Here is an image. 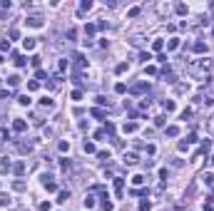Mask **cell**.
<instances>
[{"label":"cell","mask_w":214,"mask_h":211,"mask_svg":"<svg viewBox=\"0 0 214 211\" xmlns=\"http://www.w3.org/2000/svg\"><path fill=\"white\" fill-rule=\"evenodd\" d=\"M202 100H204V105H212V102H214V82H209V87H204Z\"/></svg>","instance_id":"1"},{"label":"cell","mask_w":214,"mask_h":211,"mask_svg":"<svg viewBox=\"0 0 214 211\" xmlns=\"http://www.w3.org/2000/svg\"><path fill=\"white\" fill-rule=\"evenodd\" d=\"M25 23H28V25H30V28H42V25H45V23H42V18H40V15H30V18H28V20H25Z\"/></svg>","instance_id":"2"},{"label":"cell","mask_w":214,"mask_h":211,"mask_svg":"<svg viewBox=\"0 0 214 211\" xmlns=\"http://www.w3.org/2000/svg\"><path fill=\"white\" fill-rule=\"evenodd\" d=\"M13 129H15V132H25V129H28L25 119H15V122H13Z\"/></svg>","instance_id":"3"},{"label":"cell","mask_w":214,"mask_h":211,"mask_svg":"<svg viewBox=\"0 0 214 211\" xmlns=\"http://www.w3.org/2000/svg\"><path fill=\"white\" fill-rule=\"evenodd\" d=\"M35 37H25V40H23V47H25V50H35Z\"/></svg>","instance_id":"4"},{"label":"cell","mask_w":214,"mask_h":211,"mask_svg":"<svg viewBox=\"0 0 214 211\" xmlns=\"http://www.w3.org/2000/svg\"><path fill=\"white\" fill-rule=\"evenodd\" d=\"M122 189H125V179H115V191H117V196H122Z\"/></svg>","instance_id":"5"},{"label":"cell","mask_w":214,"mask_h":211,"mask_svg":"<svg viewBox=\"0 0 214 211\" xmlns=\"http://www.w3.org/2000/svg\"><path fill=\"white\" fill-rule=\"evenodd\" d=\"M192 50H194L197 55H202V52H207V45H204V42H194V47H192Z\"/></svg>","instance_id":"6"},{"label":"cell","mask_w":214,"mask_h":211,"mask_svg":"<svg viewBox=\"0 0 214 211\" xmlns=\"http://www.w3.org/2000/svg\"><path fill=\"white\" fill-rule=\"evenodd\" d=\"M72 60H75V67H85V65H87V60H85L82 55H75Z\"/></svg>","instance_id":"7"},{"label":"cell","mask_w":214,"mask_h":211,"mask_svg":"<svg viewBox=\"0 0 214 211\" xmlns=\"http://www.w3.org/2000/svg\"><path fill=\"white\" fill-rule=\"evenodd\" d=\"M135 129H137V124H135V122H125V127H122V132H125V134H130V132H135Z\"/></svg>","instance_id":"8"},{"label":"cell","mask_w":214,"mask_h":211,"mask_svg":"<svg viewBox=\"0 0 214 211\" xmlns=\"http://www.w3.org/2000/svg\"><path fill=\"white\" fill-rule=\"evenodd\" d=\"M125 164H137V154H132V152L127 154L125 152Z\"/></svg>","instance_id":"9"},{"label":"cell","mask_w":214,"mask_h":211,"mask_svg":"<svg viewBox=\"0 0 214 211\" xmlns=\"http://www.w3.org/2000/svg\"><path fill=\"white\" fill-rule=\"evenodd\" d=\"M40 105L45 107V109H52V107H55V102H52L50 97H42V100H40Z\"/></svg>","instance_id":"10"},{"label":"cell","mask_w":214,"mask_h":211,"mask_svg":"<svg viewBox=\"0 0 214 211\" xmlns=\"http://www.w3.org/2000/svg\"><path fill=\"white\" fill-rule=\"evenodd\" d=\"M162 109H164V112H174V102H172V100H164V102H162Z\"/></svg>","instance_id":"11"},{"label":"cell","mask_w":214,"mask_h":211,"mask_svg":"<svg viewBox=\"0 0 214 211\" xmlns=\"http://www.w3.org/2000/svg\"><path fill=\"white\" fill-rule=\"evenodd\" d=\"M13 189H15V191H25V181H23V179L13 181Z\"/></svg>","instance_id":"12"},{"label":"cell","mask_w":214,"mask_h":211,"mask_svg":"<svg viewBox=\"0 0 214 211\" xmlns=\"http://www.w3.org/2000/svg\"><path fill=\"white\" fill-rule=\"evenodd\" d=\"M202 181H204V184H214V174L212 172H204V174H202Z\"/></svg>","instance_id":"13"},{"label":"cell","mask_w":214,"mask_h":211,"mask_svg":"<svg viewBox=\"0 0 214 211\" xmlns=\"http://www.w3.org/2000/svg\"><path fill=\"white\" fill-rule=\"evenodd\" d=\"M13 172H15V174L20 176V174H23V172H25V162H18V164L13 167Z\"/></svg>","instance_id":"14"},{"label":"cell","mask_w":214,"mask_h":211,"mask_svg":"<svg viewBox=\"0 0 214 211\" xmlns=\"http://www.w3.org/2000/svg\"><path fill=\"white\" fill-rule=\"evenodd\" d=\"M144 90H147V85H144V82H140V85H135V87H132V92H135V95H142Z\"/></svg>","instance_id":"15"},{"label":"cell","mask_w":214,"mask_h":211,"mask_svg":"<svg viewBox=\"0 0 214 211\" xmlns=\"http://www.w3.org/2000/svg\"><path fill=\"white\" fill-rule=\"evenodd\" d=\"M92 8V0H82V5H80V15L85 13V10H90Z\"/></svg>","instance_id":"16"},{"label":"cell","mask_w":214,"mask_h":211,"mask_svg":"<svg viewBox=\"0 0 214 211\" xmlns=\"http://www.w3.org/2000/svg\"><path fill=\"white\" fill-rule=\"evenodd\" d=\"M8 85H10V87L20 85V77H18V75H10V77H8Z\"/></svg>","instance_id":"17"},{"label":"cell","mask_w":214,"mask_h":211,"mask_svg":"<svg viewBox=\"0 0 214 211\" xmlns=\"http://www.w3.org/2000/svg\"><path fill=\"white\" fill-rule=\"evenodd\" d=\"M42 186H45L47 191H57V184H55V181H42Z\"/></svg>","instance_id":"18"},{"label":"cell","mask_w":214,"mask_h":211,"mask_svg":"<svg viewBox=\"0 0 214 211\" xmlns=\"http://www.w3.org/2000/svg\"><path fill=\"white\" fill-rule=\"evenodd\" d=\"M82 149H85L87 154H92V152H95V144H92V142H87V139H85V144H82Z\"/></svg>","instance_id":"19"},{"label":"cell","mask_w":214,"mask_h":211,"mask_svg":"<svg viewBox=\"0 0 214 211\" xmlns=\"http://www.w3.org/2000/svg\"><path fill=\"white\" fill-rule=\"evenodd\" d=\"M177 47H179V40H177V37H172V40L167 42V50H177Z\"/></svg>","instance_id":"20"},{"label":"cell","mask_w":214,"mask_h":211,"mask_svg":"<svg viewBox=\"0 0 214 211\" xmlns=\"http://www.w3.org/2000/svg\"><path fill=\"white\" fill-rule=\"evenodd\" d=\"M177 134H179V127H174V124L167 127V137H177Z\"/></svg>","instance_id":"21"},{"label":"cell","mask_w":214,"mask_h":211,"mask_svg":"<svg viewBox=\"0 0 214 211\" xmlns=\"http://www.w3.org/2000/svg\"><path fill=\"white\" fill-rule=\"evenodd\" d=\"M115 92H120V95L127 92V85H125V82H117V85H115Z\"/></svg>","instance_id":"22"},{"label":"cell","mask_w":214,"mask_h":211,"mask_svg":"<svg viewBox=\"0 0 214 211\" xmlns=\"http://www.w3.org/2000/svg\"><path fill=\"white\" fill-rule=\"evenodd\" d=\"M90 114H92V117H97V119H102V117H105V112H102V109H100V107H95V109H92V112H90Z\"/></svg>","instance_id":"23"},{"label":"cell","mask_w":214,"mask_h":211,"mask_svg":"<svg viewBox=\"0 0 214 211\" xmlns=\"http://www.w3.org/2000/svg\"><path fill=\"white\" fill-rule=\"evenodd\" d=\"M67 199H70V191H60V194H57V201H62V204H65Z\"/></svg>","instance_id":"24"},{"label":"cell","mask_w":214,"mask_h":211,"mask_svg":"<svg viewBox=\"0 0 214 211\" xmlns=\"http://www.w3.org/2000/svg\"><path fill=\"white\" fill-rule=\"evenodd\" d=\"M102 199H105V201H102V209H105V211H112V209H115V204H112V201H107V196H102Z\"/></svg>","instance_id":"25"},{"label":"cell","mask_w":214,"mask_h":211,"mask_svg":"<svg viewBox=\"0 0 214 211\" xmlns=\"http://www.w3.org/2000/svg\"><path fill=\"white\" fill-rule=\"evenodd\" d=\"M174 10H177L179 15H187V5H184V3H177V8H174Z\"/></svg>","instance_id":"26"},{"label":"cell","mask_w":214,"mask_h":211,"mask_svg":"<svg viewBox=\"0 0 214 211\" xmlns=\"http://www.w3.org/2000/svg\"><path fill=\"white\" fill-rule=\"evenodd\" d=\"M132 184H135V186H140V184H144V176H142V174L132 176Z\"/></svg>","instance_id":"27"},{"label":"cell","mask_w":214,"mask_h":211,"mask_svg":"<svg viewBox=\"0 0 214 211\" xmlns=\"http://www.w3.org/2000/svg\"><path fill=\"white\" fill-rule=\"evenodd\" d=\"M162 47H164V42H162V40H154V42H152V50H157V52H159Z\"/></svg>","instance_id":"28"},{"label":"cell","mask_w":214,"mask_h":211,"mask_svg":"<svg viewBox=\"0 0 214 211\" xmlns=\"http://www.w3.org/2000/svg\"><path fill=\"white\" fill-rule=\"evenodd\" d=\"M174 80H177V77H174V72H164V82H174Z\"/></svg>","instance_id":"29"},{"label":"cell","mask_w":214,"mask_h":211,"mask_svg":"<svg viewBox=\"0 0 214 211\" xmlns=\"http://www.w3.org/2000/svg\"><path fill=\"white\" fill-rule=\"evenodd\" d=\"M149 209H152L149 201H140V211H149Z\"/></svg>","instance_id":"30"},{"label":"cell","mask_w":214,"mask_h":211,"mask_svg":"<svg viewBox=\"0 0 214 211\" xmlns=\"http://www.w3.org/2000/svg\"><path fill=\"white\" fill-rule=\"evenodd\" d=\"M15 65H18V67H25V57H20V55H15Z\"/></svg>","instance_id":"31"},{"label":"cell","mask_w":214,"mask_h":211,"mask_svg":"<svg viewBox=\"0 0 214 211\" xmlns=\"http://www.w3.org/2000/svg\"><path fill=\"white\" fill-rule=\"evenodd\" d=\"M18 102H20V105H30V97H28V95H20Z\"/></svg>","instance_id":"32"},{"label":"cell","mask_w":214,"mask_h":211,"mask_svg":"<svg viewBox=\"0 0 214 211\" xmlns=\"http://www.w3.org/2000/svg\"><path fill=\"white\" fill-rule=\"evenodd\" d=\"M92 206H95V199L87 196V199H85V209H92Z\"/></svg>","instance_id":"33"},{"label":"cell","mask_w":214,"mask_h":211,"mask_svg":"<svg viewBox=\"0 0 214 211\" xmlns=\"http://www.w3.org/2000/svg\"><path fill=\"white\" fill-rule=\"evenodd\" d=\"M57 70H60V72L67 70V60H60V62H57Z\"/></svg>","instance_id":"34"},{"label":"cell","mask_w":214,"mask_h":211,"mask_svg":"<svg viewBox=\"0 0 214 211\" xmlns=\"http://www.w3.org/2000/svg\"><path fill=\"white\" fill-rule=\"evenodd\" d=\"M95 30H97V25H87V28H85V33H87V35H95Z\"/></svg>","instance_id":"35"},{"label":"cell","mask_w":214,"mask_h":211,"mask_svg":"<svg viewBox=\"0 0 214 211\" xmlns=\"http://www.w3.org/2000/svg\"><path fill=\"white\" fill-rule=\"evenodd\" d=\"M57 149H60V152H67V149H70V144H67V142H60V144H57Z\"/></svg>","instance_id":"36"},{"label":"cell","mask_w":214,"mask_h":211,"mask_svg":"<svg viewBox=\"0 0 214 211\" xmlns=\"http://www.w3.org/2000/svg\"><path fill=\"white\" fill-rule=\"evenodd\" d=\"M8 204H10V199H8L5 194H0V206H8Z\"/></svg>","instance_id":"37"},{"label":"cell","mask_w":214,"mask_h":211,"mask_svg":"<svg viewBox=\"0 0 214 211\" xmlns=\"http://www.w3.org/2000/svg\"><path fill=\"white\" fill-rule=\"evenodd\" d=\"M130 42H132V45H142V35H135Z\"/></svg>","instance_id":"38"},{"label":"cell","mask_w":214,"mask_h":211,"mask_svg":"<svg viewBox=\"0 0 214 211\" xmlns=\"http://www.w3.org/2000/svg\"><path fill=\"white\" fill-rule=\"evenodd\" d=\"M52 209V206H50V201H42V204H40V211H50Z\"/></svg>","instance_id":"39"},{"label":"cell","mask_w":214,"mask_h":211,"mask_svg":"<svg viewBox=\"0 0 214 211\" xmlns=\"http://www.w3.org/2000/svg\"><path fill=\"white\" fill-rule=\"evenodd\" d=\"M130 18H135V15H140V8H130V13H127Z\"/></svg>","instance_id":"40"},{"label":"cell","mask_w":214,"mask_h":211,"mask_svg":"<svg viewBox=\"0 0 214 211\" xmlns=\"http://www.w3.org/2000/svg\"><path fill=\"white\" fill-rule=\"evenodd\" d=\"M189 149V142H179V152H187Z\"/></svg>","instance_id":"41"},{"label":"cell","mask_w":214,"mask_h":211,"mask_svg":"<svg viewBox=\"0 0 214 211\" xmlns=\"http://www.w3.org/2000/svg\"><path fill=\"white\" fill-rule=\"evenodd\" d=\"M37 87H40V82H28V90H30V92H33V90H37Z\"/></svg>","instance_id":"42"},{"label":"cell","mask_w":214,"mask_h":211,"mask_svg":"<svg viewBox=\"0 0 214 211\" xmlns=\"http://www.w3.org/2000/svg\"><path fill=\"white\" fill-rule=\"evenodd\" d=\"M95 100H97V105H110V102H107V97H102V95H100V97H95Z\"/></svg>","instance_id":"43"},{"label":"cell","mask_w":214,"mask_h":211,"mask_svg":"<svg viewBox=\"0 0 214 211\" xmlns=\"http://www.w3.org/2000/svg\"><path fill=\"white\" fill-rule=\"evenodd\" d=\"M140 60H142V62H147V60H152V55H149V52H142V55H140Z\"/></svg>","instance_id":"44"},{"label":"cell","mask_w":214,"mask_h":211,"mask_svg":"<svg viewBox=\"0 0 214 211\" xmlns=\"http://www.w3.org/2000/svg\"><path fill=\"white\" fill-rule=\"evenodd\" d=\"M117 72L122 75V72H127V62H122V65H117Z\"/></svg>","instance_id":"45"},{"label":"cell","mask_w":214,"mask_h":211,"mask_svg":"<svg viewBox=\"0 0 214 211\" xmlns=\"http://www.w3.org/2000/svg\"><path fill=\"white\" fill-rule=\"evenodd\" d=\"M97 157H100V159H102V162H107V159H110V152H100V154H97Z\"/></svg>","instance_id":"46"},{"label":"cell","mask_w":214,"mask_h":211,"mask_svg":"<svg viewBox=\"0 0 214 211\" xmlns=\"http://www.w3.org/2000/svg\"><path fill=\"white\" fill-rule=\"evenodd\" d=\"M40 60H42V57H37V55L33 57V60H30V62H33V67H40Z\"/></svg>","instance_id":"47"},{"label":"cell","mask_w":214,"mask_h":211,"mask_svg":"<svg viewBox=\"0 0 214 211\" xmlns=\"http://www.w3.org/2000/svg\"><path fill=\"white\" fill-rule=\"evenodd\" d=\"M209 129H212V132H214V119H212V122H209Z\"/></svg>","instance_id":"48"},{"label":"cell","mask_w":214,"mask_h":211,"mask_svg":"<svg viewBox=\"0 0 214 211\" xmlns=\"http://www.w3.org/2000/svg\"><path fill=\"white\" fill-rule=\"evenodd\" d=\"M209 162H212V167H214V157H212V159H209Z\"/></svg>","instance_id":"49"},{"label":"cell","mask_w":214,"mask_h":211,"mask_svg":"<svg viewBox=\"0 0 214 211\" xmlns=\"http://www.w3.org/2000/svg\"><path fill=\"white\" fill-rule=\"evenodd\" d=\"M212 10H214V3H212Z\"/></svg>","instance_id":"50"},{"label":"cell","mask_w":214,"mask_h":211,"mask_svg":"<svg viewBox=\"0 0 214 211\" xmlns=\"http://www.w3.org/2000/svg\"><path fill=\"white\" fill-rule=\"evenodd\" d=\"M212 35H214V30H212Z\"/></svg>","instance_id":"51"}]
</instances>
